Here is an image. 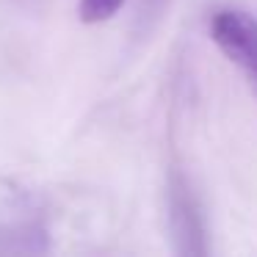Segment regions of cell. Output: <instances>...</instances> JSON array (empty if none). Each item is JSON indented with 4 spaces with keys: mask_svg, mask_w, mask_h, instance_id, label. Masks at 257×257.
I'll return each instance as SVG.
<instances>
[{
    "mask_svg": "<svg viewBox=\"0 0 257 257\" xmlns=\"http://www.w3.org/2000/svg\"><path fill=\"white\" fill-rule=\"evenodd\" d=\"M210 39L257 86V17L240 9H221L210 20Z\"/></svg>",
    "mask_w": 257,
    "mask_h": 257,
    "instance_id": "6da1fadb",
    "label": "cell"
},
{
    "mask_svg": "<svg viewBox=\"0 0 257 257\" xmlns=\"http://www.w3.org/2000/svg\"><path fill=\"white\" fill-rule=\"evenodd\" d=\"M122 6L124 0H80V20L83 23H105Z\"/></svg>",
    "mask_w": 257,
    "mask_h": 257,
    "instance_id": "7a4b0ae2",
    "label": "cell"
}]
</instances>
